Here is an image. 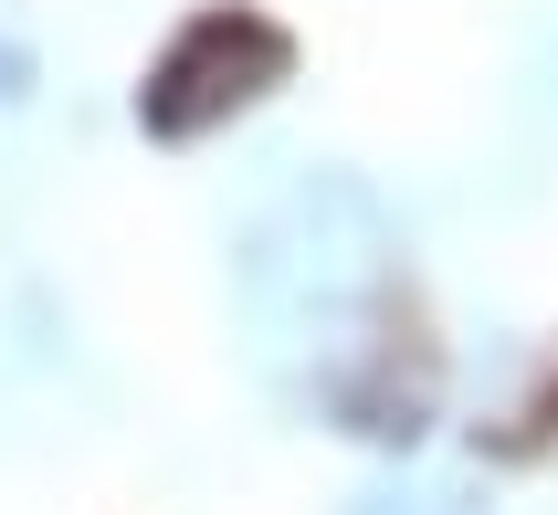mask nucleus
<instances>
[{"label": "nucleus", "instance_id": "obj_1", "mask_svg": "<svg viewBox=\"0 0 558 515\" xmlns=\"http://www.w3.org/2000/svg\"><path fill=\"white\" fill-rule=\"evenodd\" d=\"M390 284H401V243L359 180L295 189L253 243V295L275 336L316 347V410L359 442H411L433 421V358L390 336Z\"/></svg>", "mask_w": 558, "mask_h": 515}, {"label": "nucleus", "instance_id": "obj_2", "mask_svg": "<svg viewBox=\"0 0 558 515\" xmlns=\"http://www.w3.org/2000/svg\"><path fill=\"white\" fill-rule=\"evenodd\" d=\"M284 63H295V42H284L264 11H201V22H180V42L148 63L137 126H148V137H201V126H221L232 106H253L264 85H284Z\"/></svg>", "mask_w": 558, "mask_h": 515}, {"label": "nucleus", "instance_id": "obj_3", "mask_svg": "<svg viewBox=\"0 0 558 515\" xmlns=\"http://www.w3.org/2000/svg\"><path fill=\"white\" fill-rule=\"evenodd\" d=\"M11 95H22V53H11V42H0V106H11Z\"/></svg>", "mask_w": 558, "mask_h": 515}]
</instances>
